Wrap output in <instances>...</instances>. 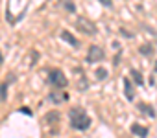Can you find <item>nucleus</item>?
Segmentation results:
<instances>
[{
  "instance_id": "obj_9",
  "label": "nucleus",
  "mask_w": 157,
  "mask_h": 138,
  "mask_svg": "<svg viewBox=\"0 0 157 138\" xmlns=\"http://www.w3.org/2000/svg\"><path fill=\"white\" fill-rule=\"evenodd\" d=\"M67 98H68V96H67L65 92H52V94H50V100H52V101H57V103L65 101Z\"/></svg>"
},
{
  "instance_id": "obj_18",
  "label": "nucleus",
  "mask_w": 157,
  "mask_h": 138,
  "mask_svg": "<svg viewBox=\"0 0 157 138\" xmlns=\"http://www.w3.org/2000/svg\"><path fill=\"white\" fill-rule=\"evenodd\" d=\"M21 111H22V112H26V114H32V111H30V109H26V107H22Z\"/></svg>"
},
{
  "instance_id": "obj_14",
  "label": "nucleus",
  "mask_w": 157,
  "mask_h": 138,
  "mask_svg": "<svg viewBox=\"0 0 157 138\" xmlns=\"http://www.w3.org/2000/svg\"><path fill=\"white\" fill-rule=\"evenodd\" d=\"M96 78L98 79H105L107 78V70H105V68H98V70H96Z\"/></svg>"
},
{
  "instance_id": "obj_1",
  "label": "nucleus",
  "mask_w": 157,
  "mask_h": 138,
  "mask_svg": "<svg viewBox=\"0 0 157 138\" xmlns=\"http://www.w3.org/2000/svg\"><path fill=\"white\" fill-rule=\"evenodd\" d=\"M68 118H70V125L78 131H85L91 125V118L87 116V112L82 107H72L68 112Z\"/></svg>"
},
{
  "instance_id": "obj_16",
  "label": "nucleus",
  "mask_w": 157,
  "mask_h": 138,
  "mask_svg": "<svg viewBox=\"0 0 157 138\" xmlns=\"http://www.w3.org/2000/svg\"><path fill=\"white\" fill-rule=\"evenodd\" d=\"M100 4H102V6H105V8H111L113 0H100Z\"/></svg>"
},
{
  "instance_id": "obj_2",
  "label": "nucleus",
  "mask_w": 157,
  "mask_h": 138,
  "mask_svg": "<svg viewBox=\"0 0 157 138\" xmlns=\"http://www.w3.org/2000/svg\"><path fill=\"white\" fill-rule=\"evenodd\" d=\"M48 81L56 89H65L67 87V78H65L63 70H59V68H52V70L48 72Z\"/></svg>"
},
{
  "instance_id": "obj_7",
  "label": "nucleus",
  "mask_w": 157,
  "mask_h": 138,
  "mask_svg": "<svg viewBox=\"0 0 157 138\" xmlns=\"http://www.w3.org/2000/svg\"><path fill=\"white\" fill-rule=\"evenodd\" d=\"M124 92H126V98L128 100H133V83L128 78L124 79Z\"/></svg>"
},
{
  "instance_id": "obj_6",
  "label": "nucleus",
  "mask_w": 157,
  "mask_h": 138,
  "mask_svg": "<svg viewBox=\"0 0 157 138\" xmlns=\"http://www.w3.org/2000/svg\"><path fill=\"white\" fill-rule=\"evenodd\" d=\"M61 37H63V39H65V41H67V42H68L70 46H78V39H76V37H74V35H72L70 31L63 30V31H61Z\"/></svg>"
},
{
  "instance_id": "obj_5",
  "label": "nucleus",
  "mask_w": 157,
  "mask_h": 138,
  "mask_svg": "<svg viewBox=\"0 0 157 138\" xmlns=\"http://www.w3.org/2000/svg\"><path fill=\"white\" fill-rule=\"evenodd\" d=\"M131 133L137 134V136H140V138H146L148 136V129L142 127V125H139V123H133L131 125Z\"/></svg>"
},
{
  "instance_id": "obj_17",
  "label": "nucleus",
  "mask_w": 157,
  "mask_h": 138,
  "mask_svg": "<svg viewBox=\"0 0 157 138\" xmlns=\"http://www.w3.org/2000/svg\"><path fill=\"white\" fill-rule=\"evenodd\" d=\"M120 33H122V35H126V37H133V33H129V31H126L124 28H120Z\"/></svg>"
},
{
  "instance_id": "obj_8",
  "label": "nucleus",
  "mask_w": 157,
  "mask_h": 138,
  "mask_svg": "<svg viewBox=\"0 0 157 138\" xmlns=\"http://www.w3.org/2000/svg\"><path fill=\"white\" fill-rule=\"evenodd\" d=\"M139 52L142 53V55H146V57H150V55H153V46L150 44V42H144L140 48H139Z\"/></svg>"
},
{
  "instance_id": "obj_3",
  "label": "nucleus",
  "mask_w": 157,
  "mask_h": 138,
  "mask_svg": "<svg viewBox=\"0 0 157 138\" xmlns=\"http://www.w3.org/2000/svg\"><path fill=\"white\" fill-rule=\"evenodd\" d=\"M76 28L80 30V31H83V33H87V35H94V33H96V28H94L89 20H85V19H78Z\"/></svg>"
},
{
  "instance_id": "obj_13",
  "label": "nucleus",
  "mask_w": 157,
  "mask_h": 138,
  "mask_svg": "<svg viewBox=\"0 0 157 138\" xmlns=\"http://www.w3.org/2000/svg\"><path fill=\"white\" fill-rule=\"evenodd\" d=\"M6 92H8V83H2L0 85V100H6Z\"/></svg>"
},
{
  "instance_id": "obj_11",
  "label": "nucleus",
  "mask_w": 157,
  "mask_h": 138,
  "mask_svg": "<svg viewBox=\"0 0 157 138\" xmlns=\"http://www.w3.org/2000/svg\"><path fill=\"white\" fill-rule=\"evenodd\" d=\"M139 109H140L142 112H148V116H151V118L155 116V111H153V107H150V105H146V103H140V105H139Z\"/></svg>"
},
{
  "instance_id": "obj_19",
  "label": "nucleus",
  "mask_w": 157,
  "mask_h": 138,
  "mask_svg": "<svg viewBox=\"0 0 157 138\" xmlns=\"http://www.w3.org/2000/svg\"><path fill=\"white\" fill-rule=\"evenodd\" d=\"M2 61H4V59H2V53H0V64H2Z\"/></svg>"
},
{
  "instance_id": "obj_20",
  "label": "nucleus",
  "mask_w": 157,
  "mask_h": 138,
  "mask_svg": "<svg viewBox=\"0 0 157 138\" xmlns=\"http://www.w3.org/2000/svg\"><path fill=\"white\" fill-rule=\"evenodd\" d=\"M155 72H157V63H155Z\"/></svg>"
},
{
  "instance_id": "obj_4",
  "label": "nucleus",
  "mask_w": 157,
  "mask_h": 138,
  "mask_svg": "<svg viewBox=\"0 0 157 138\" xmlns=\"http://www.w3.org/2000/svg\"><path fill=\"white\" fill-rule=\"evenodd\" d=\"M104 59V50L100 48V46H91L89 48V57H87V61L89 63H96V61H102Z\"/></svg>"
},
{
  "instance_id": "obj_15",
  "label": "nucleus",
  "mask_w": 157,
  "mask_h": 138,
  "mask_svg": "<svg viewBox=\"0 0 157 138\" xmlns=\"http://www.w3.org/2000/svg\"><path fill=\"white\" fill-rule=\"evenodd\" d=\"M63 4H65V8H67L70 13H74V11H76V6H74V2H70V0H65Z\"/></svg>"
},
{
  "instance_id": "obj_10",
  "label": "nucleus",
  "mask_w": 157,
  "mask_h": 138,
  "mask_svg": "<svg viewBox=\"0 0 157 138\" xmlns=\"http://www.w3.org/2000/svg\"><path fill=\"white\" fill-rule=\"evenodd\" d=\"M129 74H131V78L135 79V83H137V85H144V79H142V76H140V72H139V70H129Z\"/></svg>"
},
{
  "instance_id": "obj_12",
  "label": "nucleus",
  "mask_w": 157,
  "mask_h": 138,
  "mask_svg": "<svg viewBox=\"0 0 157 138\" xmlns=\"http://www.w3.org/2000/svg\"><path fill=\"white\" fill-rule=\"evenodd\" d=\"M57 120H59V112L57 111H50L46 114V122H57Z\"/></svg>"
}]
</instances>
